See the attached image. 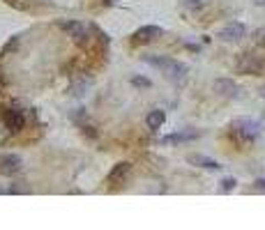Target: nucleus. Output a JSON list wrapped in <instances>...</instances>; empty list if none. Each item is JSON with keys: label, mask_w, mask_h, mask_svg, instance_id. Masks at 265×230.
<instances>
[{"label": "nucleus", "mask_w": 265, "mask_h": 230, "mask_svg": "<svg viewBox=\"0 0 265 230\" xmlns=\"http://www.w3.org/2000/svg\"><path fill=\"white\" fill-rule=\"evenodd\" d=\"M254 184H256V189H258V191H265V179L263 177H258Z\"/></svg>", "instance_id": "obj_17"}, {"label": "nucleus", "mask_w": 265, "mask_h": 230, "mask_svg": "<svg viewBox=\"0 0 265 230\" xmlns=\"http://www.w3.org/2000/svg\"><path fill=\"white\" fill-rule=\"evenodd\" d=\"M214 92H219L222 97H240V87L231 78H217L214 81Z\"/></svg>", "instance_id": "obj_7"}, {"label": "nucleus", "mask_w": 265, "mask_h": 230, "mask_svg": "<svg viewBox=\"0 0 265 230\" xmlns=\"http://www.w3.org/2000/svg\"><path fill=\"white\" fill-rule=\"evenodd\" d=\"M24 161L19 154H0V173L3 175H14L21 170Z\"/></svg>", "instance_id": "obj_4"}, {"label": "nucleus", "mask_w": 265, "mask_h": 230, "mask_svg": "<svg viewBox=\"0 0 265 230\" xmlns=\"http://www.w3.org/2000/svg\"><path fill=\"white\" fill-rule=\"evenodd\" d=\"M60 28L70 32V35L74 37L76 44H81V46H83L85 39H88V30H85V26H83V23H79V21H62Z\"/></svg>", "instance_id": "obj_3"}, {"label": "nucleus", "mask_w": 265, "mask_h": 230, "mask_svg": "<svg viewBox=\"0 0 265 230\" xmlns=\"http://www.w3.org/2000/svg\"><path fill=\"white\" fill-rule=\"evenodd\" d=\"M159 35H162V28L159 26H141L134 37H136V41H152Z\"/></svg>", "instance_id": "obj_9"}, {"label": "nucleus", "mask_w": 265, "mask_h": 230, "mask_svg": "<svg viewBox=\"0 0 265 230\" xmlns=\"http://www.w3.org/2000/svg\"><path fill=\"white\" fill-rule=\"evenodd\" d=\"M254 3H256V5H260V7H263V5H265V0H254Z\"/></svg>", "instance_id": "obj_18"}, {"label": "nucleus", "mask_w": 265, "mask_h": 230, "mask_svg": "<svg viewBox=\"0 0 265 230\" xmlns=\"http://www.w3.org/2000/svg\"><path fill=\"white\" fill-rule=\"evenodd\" d=\"M145 122H148V129L159 131V129H162V124L166 122V113H164V110H150L148 118H145Z\"/></svg>", "instance_id": "obj_11"}, {"label": "nucleus", "mask_w": 265, "mask_h": 230, "mask_svg": "<svg viewBox=\"0 0 265 230\" xmlns=\"http://www.w3.org/2000/svg\"><path fill=\"white\" fill-rule=\"evenodd\" d=\"M233 133H235L240 141H256L260 136V124L256 120L249 118H240L233 122Z\"/></svg>", "instance_id": "obj_2"}, {"label": "nucleus", "mask_w": 265, "mask_h": 230, "mask_svg": "<svg viewBox=\"0 0 265 230\" xmlns=\"http://www.w3.org/2000/svg\"><path fill=\"white\" fill-rule=\"evenodd\" d=\"M143 60L148 64H152L154 69H162V74L171 81H182L187 74V67L178 60H171V58H164V55H143Z\"/></svg>", "instance_id": "obj_1"}, {"label": "nucleus", "mask_w": 265, "mask_h": 230, "mask_svg": "<svg viewBox=\"0 0 265 230\" xmlns=\"http://www.w3.org/2000/svg\"><path fill=\"white\" fill-rule=\"evenodd\" d=\"M131 85H136V87H150L152 83H150L148 78H143V76H134V78H131Z\"/></svg>", "instance_id": "obj_14"}, {"label": "nucleus", "mask_w": 265, "mask_h": 230, "mask_svg": "<svg viewBox=\"0 0 265 230\" xmlns=\"http://www.w3.org/2000/svg\"><path fill=\"white\" fill-rule=\"evenodd\" d=\"M260 95H263V97H265V87H263V90H260Z\"/></svg>", "instance_id": "obj_19"}, {"label": "nucleus", "mask_w": 265, "mask_h": 230, "mask_svg": "<svg viewBox=\"0 0 265 230\" xmlns=\"http://www.w3.org/2000/svg\"><path fill=\"white\" fill-rule=\"evenodd\" d=\"M5 127L10 129L12 133H16V131H21L24 129V124H26V118H24V113L21 110H14V108H10V110H5Z\"/></svg>", "instance_id": "obj_6"}, {"label": "nucleus", "mask_w": 265, "mask_h": 230, "mask_svg": "<svg viewBox=\"0 0 265 230\" xmlns=\"http://www.w3.org/2000/svg\"><path fill=\"white\" fill-rule=\"evenodd\" d=\"M240 72H254V74H258L260 72V64L256 62V60H249V55H245V60L240 62Z\"/></svg>", "instance_id": "obj_13"}, {"label": "nucleus", "mask_w": 265, "mask_h": 230, "mask_svg": "<svg viewBox=\"0 0 265 230\" xmlns=\"http://www.w3.org/2000/svg\"><path fill=\"white\" fill-rule=\"evenodd\" d=\"M187 161H189L191 166H198V168H205V170H219L222 168L217 161L210 159V156H205V154H189L187 156Z\"/></svg>", "instance_id": "obj_8"}, {"label": "nucleus", "mask_w": 265, "mask_h": 230, "mask_svg": "<svg viewBox=\"0 0 265 230\" xmlns=\"http://www.w3.org/2000/svg\"><path fill=\"white\" fill-rule=\"evenodd\" d=\"M231 189H235V179H231V177L222 179V191H231Z\"/></svg>", "instance_id": "obj_15"}, {"label": "nucleus", "mask_w": 265, "mask_h": 230, "mask_svg": "<svg viewBox=\"0 0 265 230\" xmlns=\"http://www.w3.org/2000/svg\"><path fill=\"white\" fill-rule=\"evenodd\" d=\"M129 170H131V164H127V161H125V164H116V166H113V170L108 173V182H111V184L122 182V179L129 175Z\"/></svg>", "instance_id": "obj_10"}, {"label": "nucleus", "mask_w": 265, "mask_h": 230, "mask_svg": "<svg viewBox=\"0 0 265 230\" xmlns=\"http://www.w3.org/2000/svg\"><path fill=\"white\" fill-rule=\"evenodd\" d=\"M198 133L196 131H182V133H173V136H166L162 138L164 145H168V143H182V141H191V138H196Z\"/></svg>", "instance_id": "obj_12"}, {"label": "nucleus", "mask_w": 265, "mask_h": 230, "mask_svg": "<svg viewBox=\"0 0 265 230\" xmlns=\"http://www.w3.org/2000/svg\"><path fill=\"white\" fill-rule=\"evenodd\" d=\"M180 3L185 5V7H189V9H198L201 5H203L201 0H180Z\"/></svg>", "instance_id": "obj_16"}, {"label": "nucleus", "mask_w": 265, "mask_h": 230, "mask_svg": "<svg viewBox=\"0 0 265 230\" xmlns=\"http://www.w3.org/2000/svg\"><path fill=\"white\" fill-rule=\"evenodd\" d=\"M247 32V28L242 26V23H228V26H224L222 30H219V39L224 41H237L242 39Z\"/></svg>", "instance_id": "obj_5"}]
</instances>
